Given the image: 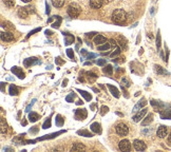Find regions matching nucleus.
I'll return each mask as SVG.
<instances>
[{"mask_svg": "<svg viewBox=\"0 0 171 152\" xmlns=\"http://www.w3.org/2000/svg\"><path fill=\"white\" fill-rule=\"evenodd\" d=\"M118 148H119V150H121V151L126 152V151L131 150L132 146H131V144H130V142L128 140H123V141H121V142H119Z\"/></svg>", "mask_w": 171, "mask_h": 152, "instance_id": "obj_5", "label": "nucleus"}, {"mask_svg": "<svg viewBox=\"0 0 171 152\" xmlns=\"http://www.w3.org/2000/svg\"><path fill=\"white\" fill-rule=\"evenodd\" d=\"M146 104H147V102H146V100H145V99H143V100H142V102H140L137 105H136L135 107H134V110H133V111H134V112H136V111H138V110H137L138 108H142V107H143V106H145V105H146Z\"/></svg>", "mask_w": 171, "mask_h": 152, "instance_id": "obj_29", "label": "nucleus"}, {"mask_svg": "<svg viewBox=\"0 0 171 152\" xmlns=\"http://www.w3.org/2000/svg\"><path fill=\"white\" fill-rule=\"evenodd\" d=\"M86 74L88 75V78L90 79V81H93V80H95V79L97 78V75H96V74H94V73H92V72H87Z\"/></svg>", "mask_w": 171, "mask_h": 152, "instance_id": "obj_30", "label": "nucleus"}, {"mask_svg": "<svg viewBox=\"0 0 171 152\" xmlns=\"http://www.w3.org/2000/svg\"><path fill=\"white\" fill-rule=\"evenodd\" d=\"M96 55L95 54H88L87 55V59H92V58H95Z\"/></svg>", "mask_w": 171, "mask_h": 152, "instance_id": "obj_43", "label": "nucleus"}, {"mask_svg": "<svg viewBox=\"0 0 171 152\" xmlns=\"http://www.w3.org/2000/svg\"><path fill=\"white\" fill-rule=\"evenodd\" d=\"M102 114L104 115L105 113H106V111H108V108H107V107H105V106H104V107H102Z\"/></svg>", "mask_w": 171, "mask_h": 152, "instance_id": "obj_45", "label": "nucleus"}, {"mask_svg": "<svg viewBox=\"0 0 171 152\" xmlns=\"http://www.w3.org/2000/svg\"><path fill=\"white\" fill-rule=\"evenodd\" d=\"M77 133L80 134V135H82V136H87V137H91L92 136V134L90 133L89 131H87V130H82V131H78Z\"/></svg>", "mask_w": 171, "mask_h": 152, "instance_id": "obj_33", "label": "nucleus"}, {"mask_svg": "<svg viewBox=\"0 0 171 152\" xmlns=\"http://www.w3.org/2000/svg\"><path fill=\"white\" fill-rule=\"evenodd\" d=\"M38 31H40V29H36V30H34V31H32V32H30V34H29V36H31V35H33L34 33H36V32H38ZM27 36V37H29Z\"/></svg>", "mask_w": 171, "mask_h": 152, "instance_id": "obj_46", "label": "nucleus"}, {"mask_svg": "<svg viewBox=\"0 0 171 152\" xmlns=\"http://www.w3.org/2000/svg\"><path fill=\"white\" fill-rule=\"evenodd\" d=\"M27 12H29V14H30V13H32V14H33V13H35V10H34L33 6H27Z\"/></svg>", "mask_w": 171, "mask_h": 152, "instance_id": "obj_41", "label": "nucleus"}, {"mask_svg": "<svg viewBox=\"0 0 171 152\" xmlns=\"http://www.w3.org/2000/svg\"><path fill=\"white\" fill-rule=\"evenodd\" d=\"M10 94L11 95H18V89H17V87L16 86H14V85H11L10 86Z\"/></svg>", "mask_w": 171, "mask_h": 152, "instance_id": "obj_26", "label": "nucleus"}, {"mask_svg": "<svg viewBox=\"0 0 171 152\" xmlns=\"http://www.w3.org/2000/svg\"><path fill=\"white\" fill-rule=\"evenodd\" d=\"M23 2H30V1H32V0H22Z\"/></svg>", "mask_w": 171, "mask_h": 152, "instance_id": "obj_52", "label": "nucleus"}, {"mask_svg": "<svg viewBox=\"0 0 171 152\" xmlns=\"http://www.w3.org/2000/svg\"><path fill=\"white\" fill-rule=\"evenodd\" d=\"M77 91L80 93V95L84 96L85 99L87 100V102H90V100L92 99V96L90 95V93H88V92H86V91H82V90H77Z\"/></svg>", "mask_w": 171, "mask_h": 152, "instance_id": "obj_22", "label": "nucleus"}, {"mask_svg": "<svg viewBox=\"0 0 171 152\" xmlns=\"http://www.w3.org/2000/svg\"><path fill=\"white\" fill-rule=\"evenodd\" d=\"M108 88H109V90H110V92L112 93V95L114 96V97H116V98L119 97V91L116 89V88L113 87L112 85H108Z\"/></svg>", "mask_w": 171, "mask_h": 152, "instance_id": "obj_17", "label": "nucleus"}, {"mask_svg": "<svg viewBox=\"0 0 171 152\" xmlns=\"http://www.w3.org/2000/svg\"><path fill=\"white\" fill-rule=\"evenodd\" d=\"M121 82H123V83L125 82V83H126V85H125L126 87H129V86H130V85H129V81H128L126 78H123V79H121Z\"/></svg>", "mask_w": 171, "mask_h": 152, "instance_id": "obj_42", "label": "nucleus"}, {"mask_svg": "<svg viewBox=\"0 0 171 152\" xmlns=\"http://www.w3.org/2000/svg\"><path fill=\"white\" fill-rule=\"evenodd\" d=\"M73 98H74V94H70V95H68L67 97H66V100H67L68 102H73Z\"/></svg>", "mask_w": 171, "mask_h": 152, "instance_id": "obj_38", "label": "nucleus"}, {"mask_svg": "<svg viewBox=\"0 0 171 152\" xmlns=\"http://www.w3.org/2000/svg\"><path fill=\"white\" fill-rule=\"evenodd\" d=\"M85 149H86V147L84 146V145L77 143V144H75L73 147H72L71 151H82V150H85Z\"/></svg>", "mask_w": 171, "mask_h": 152, "instance_id": "obj_20", "label": "nucleus"}, {"mask_svg": "<svg viewBox=\"0 0 171 152\" xmlns=\"http://www.w3.org/2000/svg\"><path fill=\"white\" fill-rule=\"evenodd\" d=\"M109 49H111V44H110V42H106V44H100V46H98V51H108Z\"/></svg>", "mask_w": 171, "mask_h": 152, "instance_id": "obj_23", "label": "nucleus"}, {"mask_svg": "<svg viewBox=\"0 0 171 152\" xmlns=\"http://www.w3.org/2000/svg\"><path fill=\"white\" fill-rule=\"evenodd\" d=\"M109 42H110L111 44V49H112L113 52L110 54L111 57H114V56H117V55L121 53V48L118 47V44H116V41H115L114 39H110L109 40Z\"/></svg>", "mask_w": 171, "mask_h": 152, "instance_id": "obj_4", "label": "nucleus"}, {"mask_svg": "<svg viewBox=\"0 0 171 152\" xmlns=\"http://www.w3.org/2000/svg\"><path fill=\"white\" fill-rule=\"evenodd\" d=\"M104 72H105V73H106V74H109V75H111V74H112V72H113L112 66L108 65V66H107V67L104 69Z\"/></svg>", "mask_w": 171, "mask_h": 152, "instance_id": "obj_34", "label": "nucleus"}, {"mask_svg": "<svg viewBox=\"0 0 171 152\" xmlns=\"http://www.w3.org/2000/svg\"><path fill=\"white\" fill-rule=\"evenodd\" d=\"M66 0H52V3L55 8H61L65 4Z\"/></svg>", "mask_w": 171, "mask_h": 152, "instance_id": "obj_24", "label": "nucleus"}, {"mask_svg": "<svg viewBox=\"0 0 171 152\" xmlns=\"http://www.w3.org/2000/svg\"><path fill=\"white\" fill-rule=\"evenodd\" d=\"M133 147H134V149H135V150H137V151H144V150H146V148H147L145 142H143V141H140V140H135V141H134V142H133Z\"/></svg>", "mask_w": 171, "mask_h": 152, "instance_id": "obj_6", "label": "nucleus"}, {"mask_svg": "<svg viewBox=\"0 0 171 152\" xmlns=\"http://www.w3.org/2000/svg\"><path fill=\"white\" fill-rule=\"evenodd\" d=\"M155 68H156V72H157V73H160V74H165L166 73V72L164 71L163 69H162V67H160V66H156Z\"/></svg>", "mask_w": 171, "mask_h": 152, "instance_id": "obj_39", "label": "nucleus"}, {"mask_svg": "<svg viewBox=\"0 0 171 152\" xmlns=\"http://www.w3.org/2000/svg\"><path fill=\"white\" fill-rule=\"evenodd\" d=\"M24 66L27 68H30L31 66H34V65H40V61L39 59H37L36 57H31V58H27L24 60Z\"/></svg>", "mask_w": 171, "mask_h": 152, "instance_id": "obj_7", "label": "nucleus"}, {"mask_svg": "<svg viewBox=\"0 0 171 152\" xmlns=\"http://www.w3.org/2000/svg\"><path fill=\"white\" fill-rule=\"evenodd\" d=\"M38 119H39V115H38L37 113L31 112L29 114V121H31V123H35V121H37Z\"/></svg>", "mask_w": 171, "mask_h": 152, "instance_id": "obj_19", "label": "nucleus"}, {"mask_svg": "<svg viewBox=\"0 0 171 152\" xmlns=\"http://www.w3.org/2000/svg\"><path fill=\"white\" fill-rule=\"evenodd\" d=\"M90 128H91V130L94 133H100L102 132V128H100V125L98 123H93Z\"/></svg>", "mask_w": 171, "mask_h": 152, "instance_id": "obj_16", "label": "nucleus"}, {"mask_svg": "<svg viewBox=\"0 0 171 152\" xmlns=\"http://www.w3.org/2000/svg\"><path fill=\"white\" fill-rule=\"evenodd\" d=\"M63 35L66 36V41L65 42H66V44H67V46L73 44V42H74V36L70 35L69 33H63Z\"/></svg>", "mask_w": 171, "mask_h": 152, "instance_id": "obj_18", "label": "nucleus"}, {"mask_svg": "<svg viewBox=\"0 0 171 152\" xmlns=\"http://www.w3.org/2000/svg\"><path fill=\"white\" fill-rule=\"evenodd\" d=\"M56 63H58V65H61V63H63V60H60V58H59V57H58V58L56 59Z\"/></svg>", "mask_w": 171, "mask_h": 152, "instance_id": "obj_47", "label": "nucleus"}, {"mask_svg": "<svg viewBox=\"0 0 171 152\" xmlns=\"http://www.w3.org/2000/svg\"><path fill=\"white\" fill-rule=\"evenodd\" d=\"M46 34H47V35H52V33H51V31H47V32H46Z\"/></svg>", "mask_w": 171, "mask_h": 152, "instance_id": "obj_50", "label": "nucleus"}, {"mask_svg": "<svg viewBox=\"0 0 171 152\" xmlns=\"http://www.w3.org/2000/svg\"><path fill=\"white\" fill-rule=\"evenodd\" d=\"M87 117V111L86 109H78L76 110V113H75V118L80 121V119H84Z\"/></svg>", "mask_w": 171, "mask_h": 152, "instance_id": "obj_12", "label": "nucleus"}, {"mask_svg": "<svg viewBox=\"0 0 171 152\" xmlns=\"http://www.w3.org/2000/svg\"><path fill=\"white\" fill-rule=\"evenodd\" d=\"M11 71H12L13 73H14L16 76H18L19 78H21V79L24 78V73H23V71L20 69V68H18V67H13Z\"/></svg>", "mask_w": 171, "mask_h": 152, "instance_id": "obj_13", "label": "nucleus"}, {"mask_svg": "<svg viewBox=\"0 0 171 152\" xmlns=\"http://www.w3.org/2000/svg\"><path fill=\"white\" fill-rule=\"evenodd\" d=\"M55 123H56V126L57 127H61V126L63 125V123H65V119L63 118V116L61 115H56V118H55Z\"/></svg>", "mask_w": 171, "mask_h": 152, "instance_id": "obj_21", "label": "nucleus"}, {"mask_svg": "<svg viewBox=\"0 0 171 152\" xmlns=\"http://www.w3.org/2000/svg\"><path fill=\"white\" fill-rule=\"evenodd\" d=\"M50 13V6H49V4L47 3V14H49Z\"/></svg>", "mask_w": 171, "mask_h": 152, "instance_id": "obj_49", "label": "nucleus"}, {"mask_svg": "<svg viewBox=\"0 0 171 152\" xmlns=\"http://www.w3.org/2000/svg\"><path fill=\"white\" fill-rule=\"evenodd\" d=\"M18 16L20 17V18H27V15H29V12H27V8H18Z\"/></svg>", "mask_w": 171, "mask_h": 152, "instance_id": "obj_15", "label": "nucleus"}, {"mask_svg": "<svg viewBox=\"0 0 171 152\" xmlns=\"http://www.w3.org/2000/svg\"><path fill=\"white\" fill-rule=\"evenodd\" d=\"M106 63H107L106 59H98V60H97V65L98 66H105V65H106Z\"/></svg>", "mask_w": 171, "mask_h": 152, "instance_id": "obj_40", "label": "nucleus"}, {"mask_svg": "<svg viewBox=\"0 0 171 152\" xmlns=\"http://www.w3.org/2000/svg\"><path fill=\"white\" fill-rule=\"evenodd\" d=\"M0 37H1L2 41H12L14 39V35L11 32H2Z\"/></svg>", "mask_w": 171, "mask_h": 152, "instance_id": "obj_10", "label": "nucleus"}, {"mask_svg": "<svg viewBox=\"0 0 171 152\" xmlns=\"http://www.w3.org/2000/svg\"><path fill=\"white\" fill-rule=\"evenodd\" d=\"M168 144H169L170 146H171V133L169 134V135H168Z\"/></svg>", "mask_w": 171, "mask_h": 152, "instance_id": "obj_48", "label": "nucleus"}, {"mask_svg": "<svg viewBox=\"0 0 171 152\" xmlns=\"http://www.w3.org/2000/svg\"><path fill=\"white\" fill-rule=\"evenodd\" d=\"M152 121H153V115L152 114H148V115H147V117H146V119H145V121L142 123V126L149 125V124H150Z\"/></svg>", "mask_w": 171, "mask_h": 152, "instance_id": "obj_25", "label": "nucleus"}, {"mask_svg": "<svg viewBox=\"0 0 171 152\" xmlns=\"http://www.w3.org/2000/svg\"><path fill=\"white\" fill-rule=\"evenodd\" d=\"M162 118H168L171 119V110H166L165 112H161Z\"/></svg>", "mask_w": 171, "mask_h": 152, "instance_id": "obj_27", "label": "nucleus"}, {"mask_svg": "<svg viewBox=\"0 0 171 152\" xmlns=\"http://www.w3.org/2000/svg\"><path fill=\"white\" fill-rule=\"evenodd\" d=\"M61 23V17L60 16H57V21H55L54 23H52V27H58Z\"/></svg>", "mask_w": 171, "mask_h": 152, "instance_id": "obj_35", "label": "nucleus"}, {"mask_svg": "<svg viewBox=\"0 0 171 152\" xmlns=\"http://www.w3.org/2000/svg\"><path fill=\"white\" fill-rule=\"evenodd\" d=\"M115 131H116L117 135L119 136H126L128 133H129V128L127 127V125L121 123L115 127Z\"/></svg>", "mask_w": 171, "mask_h": 152, "instance_id": "obj_3", "label": "nucleus"}, {"mask_svg": "<svg viewBox=\"0 0 171 152\" xmlns=\"http://www.w3.org/2000/svg\"><path fill=\"white\" fill-rule=\"evenodd\" d=\"M127 17V13L123 8H116L112 13V21L114 23H117V24H121V23L126 22Z\"/></svg>", "mask_w": 171, "mask_h": 152, "instance_id": "obj_1", "label": "nucleus"}, {"mask_svg": "<svg viewBox=\"0 0 171 152\" xmlns=\"http://www.w3.org/2000/svg\"><path fill=\"white\" fill-rule=\"evenodd\" d=\"M67 55L70 57V58H74V53H73V50H72V49H68V50H67Z\"/></svg>", "mask_w": 171, "mask_h": 152, "instance_id": "obj_37", "label": "nucleus"}, {"mask_svg": "<svg viewBox=\"0 0 171 152\" xmlns=\"http://www.w3.org/2000/svg\"><path fill=\"white\" fill-rule=\"evenodd\" d=\"M167 133H168V129L166 126H160L159 129H157V131H156V135L159 136L160 138L166 137Z\"/></svg>", "mask_w": 171, "mask_h": 152, "instance_id": "obj_8", "label": "nucleus"}, {"mask_svg": "<svg viewBox=\"0 0 171 152\" xmlns=\"http://www.w3.org/2000/svg\"><path fill=\"white\" fill-rule=\"evenodd\" d=\"M82 100H78V102H77V105H82Z\"/></svg>", "mask_w": 171, "mask_h": 152, "instance_id": "obj_51", "label": "nucleus"}, {"mask_svg": "<svg viewBox=\"0 0 171 152\" xmlns=\"http://www.w3.org/2000/svg\"><path fill=\"white\" fill-rule=\"evenodd\" d=\"M80 11H82L80 6L78 5L77 3H74V2L70 3L69 6H68V14H69V16L72 17V18H76V17L79 16Z\"/></svg>", "mask_w": 171, "mask_h": 152, "instance_id": "obj_2", "label": "nucleus"}, {"mask_svg": "<svg viewBox=\"0 0 171 152\" xmlns=\"http://www.w3.org/2000/svg\"><path fill=\"white\" fill-rule=\"evenodd\" d=\"M3 1L8 8H13L15 5V0H3Z\"/></svg>", "mask_w": 171, "mask_h": 152, "instance_id": "obj_32", "label": "nucleus"}, {"mask_svg": "<svg viewBox=\"0 0 171 152\" xmlns=\"http://www.w3.org/2000/svg\"><path fill=\"white\" fill-rule=\"evenodd\" d=\"M104 0H90V6L92 8H102Z\"/></svg>", "mask_w": 171, "mask_h": 152, "instance_id": "obj_14", "label": "nucleus"}, {"mask_svg": "<svg viewBox=\"0 0 171 152\" xmlns=\"http://www.w3.org/2000/svg\"><path fill=\"white\" fill-rule=\"evenodd\" d=\"M50 127H51V119L48 118V121H47L46 123L44 124L42 128H44V129H47V128H50Z\"/></svg>", "mask_w": 171, "mask_h": 152, "instance_id": "obj_36", "label": "nucleus"}, {"mask_svg": "<svg viewBox=\"0 0 171 152\" xmlns=\"http://www.w3.org/2000/svg\"><path fill=\"white\" fill-rule=\"evenodd\" d=\"M160 41H161V36H160V33H159V35H157V42H156L157 48H160V46H161V42Z\"/></svg>", "mask_w": 171, "mask_h": 152, "instance_id": "obj_44", "label": "nucleus"}, {"mask_svg": "<svg viewBox=\"0 0 171 152\" xmlns=\"http://www.w3.org/2000/svg\"><path fill=\"white\" fill-rule=\"evenodd\" d=\"M146 114H147V109L145 108V109H143V110L138 111V112L136 113L135 115H134V116H133V121H135V123H137V121H140V119L144 118V116Z\"/></svg>", "mask_w": 171, "mask_h": 152, "instance_id": "obj_9", "label": "nucleus"}, {"mask_svg": "<svg viewBox=\"0 0 171 152\" xmlns=\"http://www.w3.org/2000/svg\"><path fill=\"white\" fill-rule=\"evenodd\" d=\"M93 42L95 44H97V46H100V44H106V42H108V41H107V38L105 37V36L96 35L95 37H94V39H93Z\"/></svg>", "mask_w": 171, "mask_h": 152, "instance_id": "obj_11", "label": "nucleus"}, {"mask_svg": "<svg viewBox=\"0 0 171 152\" xmlns=\"http://www.w3.org/2000/svg\"><path fill=\"white\" fill-rule=\"evenodd\" d=\"M118 44H119V46L121 47V49H127V42H126L125 38L119 37L118 38Z\"/></svg>", "mask_w": 171, "mask_h": 152, "instance_id": "obj_28", "label": "nucleus"}, {"mask_svg": "<svg viewBox=\"0 0 171 152\" xmlns=\"http://www.w3.org/2000/svg\"><path fill=\"white\" fill-rule=\"evenodd\" d=\"M6 124H5V121H4V119L2 118L1 119V133L2 134H5L6 133Z\"/></svg>", "mask_w": 171, "mask_h": 152, "instance_id": "obj_31", "label": "nucleus"}]
</instances>
